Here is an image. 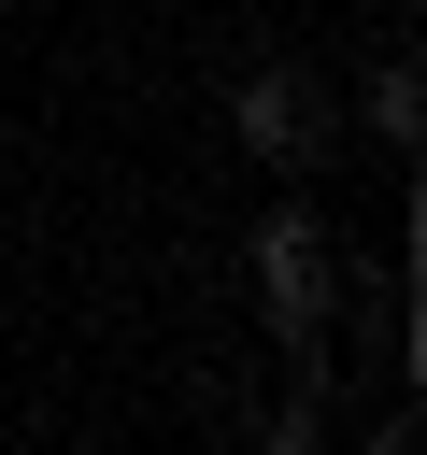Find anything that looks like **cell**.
Here are the masks:
<instances>
[{
    "label": "cell",
    "mask_w": 427,
    "mask_h": 455,
    "mask_svg": "<svg viewBox=\"0 0 427 455\" xmlns=\"http://www.w3.org/2000/svg\"><path fill=\"white\" fill-rule=\"evenodd\" d=\"M242 256H256L270 327H285V341H327V299H342V242H327V213H313V199H270V213L242 228Z\"/></svg>",
    "instance_id": "7a4b0ae2"
},
{
    "label": "cell",
    "mask_w": 427,
    "mask_h": 455,
    "mask_svg": "<svg viewBox=\"0 0 427 455\" xmlns=\"http://www.w3.org/2000/svg\"><path fill=\"white\" fill-rule=\"evenodd\" d=\"M228 142L256 156V171H313L327 142H342V100H327V71H299V57H270V71H242L228 85Z\"/></svg>",
    "instance_id": "6da1fadb"
},
{
    "label": "cell",
    "mask_w": 427,
    "mask_h": 455,
    "mask_svg": "<svg viewBox=\"0 0 427 455\" xmlns=\"http://www.w3.org/2000/svg\"><path fill=\"white\" fill-rule=\"evenodd\" d=\"M356 128H370L384 156H413V128H427V85H413V57H384V71L356 85Z\"/></svg>",
    "instance_id": "3957f363"
}]
</instances>
